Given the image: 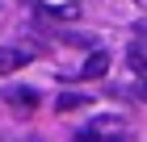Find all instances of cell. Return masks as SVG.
Instances as JSON below:
<instances>
[{"label":"cell","instance_id":"1","mask_svg":"<svg viewBox=\"0 0 147 142\" xmlns=\"http://www.w3.org/2000/svg\"><path fill=\"white\" fill-rule=\"evenodd\" d=\"M30 50H21V46H0V75H13V71H21L25 63H30Z\"/></svg>","mask_w":147,"mask_h":142},{"label":"cell","instance_id":"2","mask_svg":"<svg viewBox=\"0 0 147 142\" xmlns=\"http://www.w3.org/2000/svg\"><path fill=\"white\" fill-rule=\"evenodd\" d=\"M109 63L113 59L105 55V50H92V55L84 59V67H80V79H101L105 71H109Z\"/></svg>","mask_w":147,"mask_h":142},{"label":"cell","instance_id":"3","mask_svg":"<svg viewBox=\"0 0 147 142\" xmlns=\"http://www.w3.org/2000/svg\"><path fill=\"white\" fill-rule=\"evenodd\" d=\"M4 100H9V105H25V109H34V105H38V92H34V88H25V84H17V88L4 92Z\"/></svg>","mask_w":147,"mask_h":142},{"label":"cell","instance_id":"4","mask_svg":"<svg viewBox=\"0 0 147 142\" xmlns=\"http://www.w3.org/2000/svg\"><path fill=\"white\" fill-rule=\"evenodd\" d=\"M80 105H84V92H63V96L55 100L59 113H71V109H80Z\"/></svg>","mask_w":147,"mask_h":142},{"label":"cell","instance_id":"5","mask_svg":"<svg viewBox=\"0 0 147 142\" xmlns=\"http://www.w3.org/2000/svg\"><path fill=\"white\" fill-rule=\"evenodd\" d=\"M71 142H105V138H101V134H97V130H80V134H76V138H71Z\"/></svg>","mask_w":147,"mask_h":142},{"label":"cell","instance_id":"6","mask_svg":"<svg viewBox=\"0 0 147 142\" xmlns=\"http://www.w3.org/2000/svg\"><path fill=\"white\" fill-rule=\"evenodd\" d=\"M135 4H139V9H147V0H135Z\"/></svg>","mask_w":147,"mask_h":142}]
</instances>
